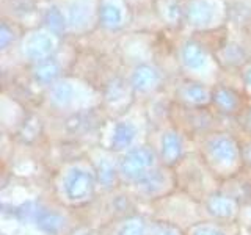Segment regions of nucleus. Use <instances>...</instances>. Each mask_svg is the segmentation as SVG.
<instances>
[{"mask_svg": "<svg viewBox=\"0 0 251 235\" xmlns=\"http://www.w3.org/2000/svg\"><path fill=\"white\" fill-rule=\"evenodd\" d=\"M182 58H184V63L188 68L198 69L204 65V61H206V53H204V50L200 46L187 44L182 50Z\"/></svg>", "mask_w": 251, "mask_h": 235, "instance_id": "obj_10", "label": "nucleus"}, {"mask_svg": "<svg viewBox=\"0 0 251 235\" xmlns=\"http://www.w3.org/2000/svg\"><path fill=\"white\" fill-rule=\"evenodd\" d=\"M135 140V127L129 122H120L113 130V146L115 149H126Z\"/></svg>", "mask_w": 251, "mask_h": 235, "instance_id": "obj_9", "label": "nucleus"}, {"mask_svg": "<svg viewBox=\"0 0 251 235\" xmlns=\"http://www.w3.org/2000/svg\"><path fill=\"white\" fill-rule=\"evenodd\" d=\"M195 235H225L218 227L214 226H201L198 227V231L195 232Z\"/></svg>", "mask_w": 251, "mask_h": 235, "instance_id": "obj_19", "label": "nucleus"}, {"mask_svg": "<svg viewBox=\"0 0 251 235\" xmlns=\"http://www.w3.org/2000/svg\"><path fill=\"white\" fill-rule=\"evenodd\" d=\"M58 75V65L52 60H44L35 70L36 80L41 83H50L53 82Z\"/></svg>", "mask_w": 251, "mask_h": 235, "instance_id": "obj_12", "label": "nucleus"}, {"mask_svg": "<svg viewBox=\"0 0 251 235\" xmlns=\"http://www.w3.org/2000/svg\"><path fill=\"white\" fill-rule=\"evenodd\" d=\"M187 16L190 19L192 24L195 25H206L209 21L212 19V10L206 2H200V0H195L187 8Z\"/></svg>", "mask_w": 251, "mask_h": 235, "instance_id": "obj_8", "label": "nucleus"}, {"mask_svg": "<svg viewBox=\"0 0 251 235\" xmlns=\"http://www.w3.org/2000/svg\"><path fill=\"white\" fill-rule=\"evenodd\" d=\"M184 96L187 100L195 102V104H204L207 99H209V94L207 91L202 88L201 85H190L188 88L185 90Z\"/></svg>", "mask_w": 251, "mask_h": 235, "instance_id": "obj_17", "label": "nucleus"}, {"mask_svg": "<svg viewBox=\"0 0 251 235\" xmlns=\"http://www.w3.org/2000/svg\"><path fill=\"white\" fill-rule=\"evenodd\" d=\"M235 209H237V204L227 196H212V199L209 201V210L220 218L232 216L235 213Z\"/></svg>", "mask_w": 251, "mask_h": 235, "instance_id": "obj_6", "label": "nucleus"}, {"mask_svg": "<svg viewBox=\"0 0 251 235\" xmlns=\"http://www.w3.org/2000/svg\"><path fill=\"white\" fill-rule=\"evenodd\" d=\"M159 82V74L151 66H140L132 75V85L138 91H148Z\"/></svg>", "mask_w": 251, "mask_h": 235, "instance_id": "obj_4", "label": "nucleus"}, {"mask_svg": "<svg viewBox=\"0 0 251 235\" xmlns=\"http://www.w3.org/2000/svg\"><path fill=\"white\" fill-rule=\"evenodd\" d=\"M74 90L69 83H58L52 90V100L58 105H68L73 100Z\"/></svg>", "mask_w": 251, "mask_h": 235, "instance_id": "obj_15", "label": "nucleus"}, {"mask_svg": "<svg viewBox=\"0 0 251 235\" xmlns=\"http://www.w3.org/2000/svg\"><path fill=\"white\" fill-rule=\"evenodd\" d=\"M210 154L212 157H215L217 162H227V163L234 162L235 157H237V151H235V146L232 144V141L225 137L215 138L212 141Z\"/></svg>", "mask_w": 251, "mask_h": 235, "instance_id": "obj_5", "label": "nucleus"}, {"mask_svg": "<svg viewBox=\"0 0 251 235\" xmlns=\"http://www.w3.org/2000/svg\"><path fill=\"white\" fill-rule=\"evenodd\" d=\"M11 38H13V35L10 33V30L6 28V25H2V28H0V46L6 47V44L10 43Z\"/></svg>", "mask_w": 251, "mask_h": 235, "instance_id": "obj_20", "label": "nucleus"}, {"mask_svg": "<svg viewBox=\"0 0 251 235\" xmlns=\"http://www.w3.org/2000/svg\"><path fill=\"white\" fill-rule=\"evenodd\" d=\"M152 235H176V232H175V231H170L168 227L159 226V227H157V229H155V232H154Z\"/></svg>", "mask_w": 251, "mask_h": 235, "instance_id": "obj_21", "label": "nucleus"}, {"mask_svg": "<svg viewBox=\"0 0 251 235\" xmlns=\"http://www.w3.org/2000/svg\"><path fill=\"white\" fill-rule=\"evenodd\" d=\"M152 164V152L149 149L140 147L135 151L129 152L124 157V160L121 163V171L123 174L129 177L140 179L145 174H148L149 171H146Z\"/></svg>", "mask_w": 251, "mask_h": 235, "instance_id": "obj_1", "label": "nucleus"}, {"mask_svg": "<svg viewBox=\"0 0 251 235\" xmlns=\"http://www.w3.org/2000/svg\"><path fill=\"white\" fill-rule=\"evenodd\" d=\"M53 49V41L50 39V36L47 35H35L28 39V43L25 44V53L27 57L31 60L41 61L46 60L50 55Z\"/></svg>", "mask_w": 251, "mask_h": 235, "instance_id": "obj_3", "label": "nucleus"}, {"mask_svg": "<svg viewBox=\"0 0 251 235\" xmlns=\"http://www.w3.org/2000/svg\"><path fill=\"white\" fill-rule=\"evenodd\" d=\"M180 154H182V141L176 133H167L162 140V155L165 157V160L170 163L177 162Z\"/></svg>", "mask_w": 251, "mask_h": 235, "instance_id": "obj_7", "label": "nucleus"}, {"mask_svg": "<svg viewBox=\"0 0 251 235\" xmlns=\"http://www.w3.org/2000/svg\"><path fill=\"white\" fill-rule=\"evenodd\" d=\"M247 82H248V85L251 86V68L247 70Z\"/></svg>", "mask_w": 251, "mask_h": 235, "instance_id": "obj_22", "label": "nucleus"}, {"mask_svg": "<svg viewBox=\"0 0 251 235\" xmlns=\"http://www.w3.org/2000/svg\"><path fill=\"white\" fill-rule=\"evenodd\" d=\"M120 235H146L145 227L140 221H129L124 226V229L121 231Z\"/></svg>", "mask_w": 251, "mask_h": 235, "instance_id": "obj_18", "label": "nucleus"}, {"mask_svg": "<svg viewBox=\"0 0 251 235\" xmlns=\"http://www.w3.org/2000/svg\"><path fill=\"white\" fill-rule=\"evenodd\" d=\"M100 21L107 28H116L121 25L123 14L121 10L113 3H107L100 10Z\"/></svg>", "mask_w": 251, "mask_h": 235, "instance_id": "obj_11", "label": "nucleus"}, {"mask_svg": "<svg viewBox=\"0 0 251 235\" xmlns=\"http://www.w3.org/2000/svg\"><path fill=\"white\" fill-rule=\"evenodd\" d=\"M46 25L49 27L50 31L53 33H61L63 30H65V19H63V14L58 8H50V10H47L46 13Z\"/></svg>", "mask_w": 251, "mask_h": 235, "instance_id": "obj_14", "label": "nucleus"}, {"mask_svg": "<svg viewBox=\"0 0 251 235\" xmlns=\"http://www.w3.org/2000/svg\"><path fill=\"white\" fill-rule=\"evenodd\" d=\"M90 11L83 3H74L69 10V24L74 28H80L88 22Z\"/></svg>", "mask_w": 251, "mask_h": 235, "instance_id": "obj_13", "label": "nucleus"}, {"mask_svg": "<svg viewBox=\"0 0 251 235\" xmlns=\"http://www.w3.org/2000/svg\"><path fill=\"white\" fill-rule=\"evenodd\" d=\"M65 188L71 199H85L93 190V179L86 171L75 169L68 177Z\"/></svg>", "mask_w": 251, "mask_h": 235, "instance_id": "obj_2", "label": "nucleus"}, {"mask_svg": "<svg viewBox=\"0 0 251 235\" xmlns=\"http://www.w3.org/2000/svg\"><path fill=\"white\" fill-rule=\"evenodd\" d=\"M215 102L218 104L220 108H223L225 112H232V110L237 107V97L229 90H218L215 93Z\"/></svg>", "mask_w": 251, "mask_h": 235, "instance_id": "obj_16", "label": "nucleus"}]
</instances>
